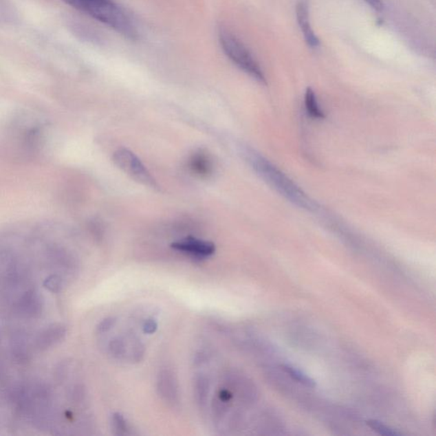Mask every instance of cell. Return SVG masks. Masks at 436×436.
<instances>
[{"mask_svg":"<svg viewBox=\"0 0 436 436\" xmlns=\"http://www.w3.org/2000/svg\"><path fill=\"white\" fill-rule=\"evenodd\" d=\"M305 105L307 113L311 118L316 120L325 119L324 112L318 103L316 93L311 88L306 91Z\"/></svg>","mask_w":436,"mask_h":436,"instance_id":"obj_11","label":"cell"},{"mask_svg":"<svg viewBox=\"0 0 436 436\" xmlns=\"http://www.w3.org/2000/svg\"><path fill=\"white\" fill-rule=\"evenodd\" d=\"M364 1L374 10H382L384 9V3H382V0H364Z\"/></svg>","mask_w":436,"mask_h":436,"instance_id":"obj_20","label":"cell"},{"mask_svg":"<svg viewBox=\"0 0 436 436\" xmlns=\"http://www.w3.org/2000/svg\"><path fill=\"white\" fill-rule=\"evenodd\" d=\"M171 248L198 259H206L212 256L216 252V246L212 242L194 237H187L173 242Z\"/></svg>","mask_w":436,"mask_h":436,"instance_id":"obj_6","label":"cell"},{"mask_svg":"<svg viewBox=\"0 0 436 436\" xmlns=\"http://www.w3.org/2000/svg\"><path fill=\"white\" fill-rule=\"evenodd\" d=\"M112 160L114 164L132 179L146 186V187L159 188L156 180L146 169L144 163L131 150L127 149H118L113 153Z\"/></svg>","mask_w":436,"mask_h":436,"instance_id":"obj_4","label":"cell"},{"mask_svg":"<svg viewBox=\"0 0 436 436\" xmlns=\"http://www.w3.org/2000/svg\"><path fill=\"white\" fill-rule=\"evenodd\" d=\"M296 19L301 28L305 41L311 47L319 45V39L314 34L309 23V6L305 0H300L296 6Z\"/></svg>","mask_w":436,"mask_h":436,"instance_id":"obj_8","label":"cell"},{"mask_svg":"<svg viewBox=\"0 0 436 436\" xmlns=\"http://www.w3.org/2000/svg\"><path fill=\"white\" fill-rule=\"evenodd\" d=\"M367 424L371 430L377 432L378 434L384 436H399L402 434L400 432L395 430V428L388 426L381 422L374 419H370L367 421Z\"/></svg>","mask_w":436,"mask_h":436,"instance_id":"obj_15","label":"cell"},{"mask_svg":"<svg viewBox=\"0 0 436 436\" xmlns=\"http://www.w3.org/2000/svg\"><path fill=\"white\" fill-rule=\"evenodd\" d=\"M116 323L117 319L116 317H107L98 324L96 329H98L99 334H106V332L109 331L111 329L116 326Z\"/></svg>","mask_w":436,"mask_h":436,"instance_id":"obj_17","label":"cell"},{"mask_svg":"<svg viewBox=\"0 0 436 436\" xmlns=\"http://www.w3.org/2000/svg\"><path fill=\"white\" fill-rule=\"evenodd\" d=\"M210 384L209 378L204 374L195 376L194 380V395L200 409H206L208 402Z\"/></svg>","mask_w":436,"mask_h":436,"instance_id":"obj_9","label":"cell"},{"mask_svg":"<svg viewBox=\"0 0 436 436\" xmlns=\"http://www.w3.org/2000/svg\"><path fill=\"white\" fill-rule=\"evenodd\" d=\"M78 12L105 24L130 39L138 38V28L126 10L116 0H62Z\"/></svg>","mask_w":436,"mask_h":436,"instance_id":"obj_1","label":"cell"},{"mask_svg":"<svg viewBox=\"0 0 436 436\" xmlns=\"http://www.w3.org/2000/svg\"><path fill=\"white\" fill-rule=\"evenodd\" d=\"M282 369H283L285 373H287L289 376L292 378V380L300 382V384L306 386V387H316V382L309 377L308 375L303 373V371L298 369V368L289 366V364H283V366H282Z\"/></svg>","mask_w":436,"mask_h":436,"instance_id":"obj_12","label":"cell"},{"mask_svg":"<svg viewBox=\"0 0 436 436\" xmlns=\"http://www.w3.org/2000/svg\"><path fill=\"white\" fill-rule=\"evenodd\" d=\"M242 155L253 171L279 194L303 209H314V205L309 196L270 160L249 148L242 150Z\"/></svg>","mask_w":436,"mask_h":436,"instance_id":"obj_2","label":"cell"},{"mask_svg":"<svg viewBox=\"0 0 436 436\" xmlns=\"http://www.w3.org/2000/svg\"><path fill=\"white\" fill-rule=\"evenodd\" d=\"M157 391L164 402L171 407L179 406V386L176 375L170 369L160 371L157 377Z\"/></svg>","mask_w":436,"mask_h":436,"instance_id":"obj_5","label":"cell"},{"mask_svg":"<svg viewBox=\"0 0 436 436\" xmlns=\"http://www.w3.org/2000/svg\"><path fill=\"white\" fill-rule=\"evenodd\" d=\"M111 424L114 434L117 435H127L131 434L130 428L126 418L120 413H113L111 417Z\"/></svg>","mask_w":436,"mask_h":436,"instance_id":"obj_14","label":"cell"},{"mask_svg":"<svg viewBox=\"0 0 436 436\" xmlns=\"http://www.w3.org/2000/svg\"><path fill=\"white\" fill-rule=\"evenodd\" d=\"M45 285L52 292H59L62 289L63 281L59 277L52 276L46 281Z\"/></svg>","mask_w":436,"mask_h":436,"instance_id":"obj_18","label":"cell"},{"mask_svg":"<svg viewBox=\"0 0 436 436\" xmlns=\"http://www.w3.org/2000/svg\"><path fill=\"white\" fill-rule=\"evenodd\" d=\"M65 329L62 327H54L48 329L39 336L38 338V345L39 348L45 349L52 346L56 342H59L61 339L65 335Z\"/></svg>","mask_w":436,"mask_h":436,"instance_id":"obj_10","label":"cell"},{"mask_svg":"<svg viewBox=\"0 0 436 436\" xmlns=\"http://www.w3.org/2000/svg\"><path fill=\"white\" fill-rule=\"evenodd\" d=\"M131 341V360L134 362H140L145 356V347L137 338L132 337Z\"/></svg>","mask_w":436,"mask_h":436,"instance_id":"obj_16","label":"cell"},{"mask_svg":"<svg viewBox=\"0 0 436 436\" xmlns=\"http://www.w3.org/2000/svg\"><path fill=\"white\" fill-rule=\"evenodd\" d=\"M109 352L113 358L123 360L127 356V345L122 338L116 337L111 339L109 344Z\"/></svg>","mask_w":436,"mask_h":436,"instance_id":"obj_13","label":"cell"},{"mask_svg":"<svg viewBox=\"0 0 436 436\" xmlns=\"http://www.w3.org/2000/svg\"><path fill=\"white\" fill-rule=\"evenodd\" d=\"M157 329H158V323L153 319L146 320L142 326V331L145 334H155Z\"/></svg>","mask_w":436,"mask_h":436,"instance_id":"obj_19","label":"cell"},{"mask_svg":"<svg viewBox=\"0 0 436 436\" xmlns=\"http://www.w3.org/2000/svg\"><path fill=\"white\" fill-rule=\"evenodd\" d=\"M218 39L224 54L235 66L261 83H265V77L259 63L246 45L231 31L221 27L218 30Z\"/></svg>","mask_w":436,"mask_h":436,"instance_id":"obj_3","label":"cell"},{"mask_svg":"<svg viewBox=\"0 0 436 436\" xmlns=\"http://www.w3.org/2000/svg\"><path fill=\"white\" fill-rule=\"evenodd\" d=\"M188 166L193 174L199 177H208L214 171L212 156L204 150L192 153L188 160Z\"/></svg>","mask_w":436,"mask_h":436,"instance_id":"obj_7","label":"cell"}]
</instances>
